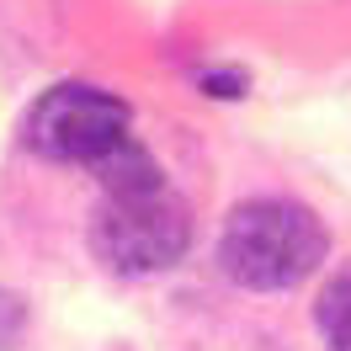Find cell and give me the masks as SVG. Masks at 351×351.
<instances>
[{"instance_id":"3957f363","label":"cell","mask_w":351,"mask_h":351,"mask_svg":"<svg viewBox=\"0 0 351 351\" xmlns=\"http://www.w3.org/2000/svg\"><path fill=\"white\" fill-rule=\"evenodd\" d=\"M133 112L123 96H112L101 86H53L48 96L32 101L27 112V149H38L43 160H86L96 165L101 154H112L128 138Z\"/></svg>"},{"instance_id":"6da1fadb","label":"cell","mask_w":351,"mask_h":351,"mask_svg":"<svg viewBox=\"0 0 351 351\" xmlns=\"http://www.w3.org/2000/svg\"><path fill=\"white\" fill-rule=\"evenodd\" d=\"M325 223L314 219V208L287 197H250L240 202L219 234V266L229 282L256 287V293H282L314 277V266L325 261Z\"/></svg>"},{"instance_id":"52a82bcc","label":"cell","mask_w":351,"mask_h":351,"mask_svg":"<svg viewBox=\"0 0 351 351\" xmlns=\"http://www.w3.org/2000/svg\"><path fill=\"white\" fill-rule=\"evenodd\" d=\"M202 86L213 96H240V75H202Z\"/></svg>"},{"instance_id":"277c9868","label":"cell","mask_w":351,"mask_h":351,"mask_svg":"<svg viewBox=\"0 0 351 351\" xmlns=\"http://www.w3.org/2000/svg\"><path fill=\"white\" fill-rule=\"evenodd\" d=\"M96 176H101L107 197H133V192H154V186H165V181H160V165H154L133 138H123L112 154H101V160H96Z\"/></svg>"},{"instance_id":"8992f818","label":"cell","mask_w":351,"mask_h":351,"mask_svg":"<svg viewBox=\"0 0 351 351\" xmlns=\"http://www.w3.org/2000/svg\"><path fill=\"white\" fill-rule=\"evenodd\" d=\"M27 335V298L0 287V351H16Z\"/></svg>"},{"instance_id":"7a4b0ae2","label":"cell","mask_w":351,"mask_h":351,"mask_svg":"<svg viewBox=\"0 0 351 351\" xmlns=\"http://www.w3.org/2000/svg\"><path fill=\"white\" fill-rule=\"evenodd\" d=\"M192 245V208L171 186L133 192V197H101L90 213V250L123 277H154L186 256Z\"/></svg>"},{"instance_id":"5b68a950","label":"cell","mask_w":351,"mask_h":351,"mask_svg":"<svg viewBox=\"0 0 351 351\" xmlns=\"http://www.w3.org/2000/svg\"><path fill=\"white\" fill-rule=\"evenodd\" d=\"M314 325L325 330L330 351L351 341V266H341V271H335V277L325 282L319 304H314Z\"/></svg>"},{"instance_id":"ba28073f","label":"cell","mask_w":351,"mask_h":351,"mask_svg":"<svg viewBox=\"0 0 351 351\" xmlns=\"http://www.w3.org/2000/svg\"><path fill=\"white\" fill-rule=\"evenodd\" d=\"M335 351H351V341H346V346H335Z\"/></svg>"}]
</instances>
